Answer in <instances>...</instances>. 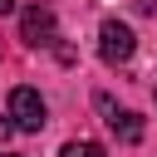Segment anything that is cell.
Listing matches in <instances>:
<instances>
[{"mask_svg":"<svg viewBox=\"0 0 157 157\" xmlns=\"http://www.w3.org/2000/svg\"><path fill=\"white\" fill-rule=\"evenodd\" d=\"M49 123V108H44V98L34 93V88H10V128H20V132H39Z\"/></svg>","mask_w":157,"mask_h":157,"instance_id":"1","label":"cell"},{"mask_svg":"<svg viewBox=\"0 0 157 157\" xmlns=\"http://www.w3.org/2000/svg\"><path fill=\"white\" fill-rule=\"evenodd\" d=\"M20 39H25V44H34V49L54 44V39H59V20H54V10L29 5V10L20 15Z\"/></svg>","mask_w":157,"mask_h":157,"instance_id":"2","label":"cell"},{"mask_svg":"<svg viewBox=\"0 0 157 157\" xmlns=\"http://www.w3.org/2000/svg\"><path fill=\"white\" fill-rule=\"evenodd\" d=\"M132 49H137L132 29L118 25V20H103V29H98V54H103V64H128Z\"/></svg>","mask_w":157,"mask_h":157,"instance_id":"3","label":"cell"},{"mask_svg":"<svg viewBox=\"0 0 157 157\" xmlns=\"http://www.w3.org/2000/svg\"><path fill=\"white\" fill-rule=\"evenodd\" d=\"M93 108L103 113V123H108V128H113V132H118L123 142H142V118H137V113L118 108V103H113L108 93H93Z\"/></svg>","mask_w":157,"mask_h":157,"instance_id":"4","label":"cell"},{"mask_svg":"<svg viewBox=\"0 0 157 157\" xmlns=\"http://www.w3.org/2000/svg\"><path fill=\"white\" fill-rule=\"evenodd\" d=\"M59 157H108V152H103L98 142H83V137H78V142H64Z\"/></svg>","mask_w":157,"mask_h":157,"instance_id":"5","label":"cell"},{"mask_svg":"<svg viewBox=\"0 0 157 157\" xmlns=\"http://www.w3.org/2000/svg\"><path fill=\"white\" fill-rule=\"evenodd\" d=\"M5 137H10V118H0V142H5Z\"/></svg>","mask_w":157,"mask_h":157,"instance_id":"6","label":"cell"},{"mask_svg":"<svg viewBox=\"0 0 157 157\" xmlns=\"http://www.w3.org/2000/svg\"><path fill=\"white\" fill-rule=\"evenodd\" d=\"M5 10H15V0H0V15H5Z\"/></svg>","mask_w":157,"mask_h":157,"instance_id":"7","label":"cell"},{"mask_svg":"<svg viewBox=\"0 0 157 157\" xmlns=\"http://www.w3.org/2000/svg\"><path fill=\"white\" fill-rule=\"evenodd\" d=\"M0 157H20V152H0Z\"/></svg>","mask_w":157,"mask_h":157,"instance_id":"8","label":"cell"}]
</instances>
